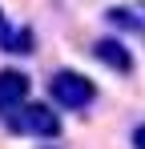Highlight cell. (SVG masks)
<instances>
[{"instance_id":"52a82bcc","label":"cell","mask_w":145,"mask_h":149,"mask_svg":"<svg viewBox=\"0 0 145 149\" xmlns=\"http://www.w3.org/2000/svg\"><path fill=\"white\" fill-rule=\"evenodd\" d=\"M129 141H133V149H145V121H141V125H133Z\"/></svg>"},{"instance_id":"3957f363","label":"cell","mask_w":145,"mask_h":149,"mask_svg":"<svg viewBox=\"0 0 145 149\" xmlns=\"http://www.w3.org/2000/svg\"><path fill=\"white\" fill-rule=\"evenodd\" d=\"M28 89H32L28 73H20V69H0V117L28 101Z\"/></svg>"},{"instance_id":"8992f818","label":"cell","mask_w":145,"mask_h":149,"mask_svg":"<svg viewBox=\"0 0 145 149\" xmlns=\"http://www.w3.org/2000/svg\"><path fill=\"white\" fill-rule=\"evenodd\" d=\"M105 20H109V24H117V28H145L129 8H109V12H105Z\"/></svg>"},{"instance_id":"6da1fadb","label":"cell","mask_w":145,"mask_h":149,"mask_svg":"<svg viewBox=\"0 0 145 149\" xmlns=\"http://www.w3.org/2000/svg\"><path fill=\"white\" fill-rule=\"evenodd\" d=\"M4 129L16 137H61V117L48 109V101H24L12 113H4Z\"/></svg>"},{"instance_id":"7a4b0ae2","label":"cell","mask_w":145,"mask_h":149,"mask_svg":"<svg viewBox=\"0 0 145 149\" xmlns=\"http://www.w3.org/2000/svg\"><path fill=\"white\" fill-rule=\"evenodd\" d=\"M48 97L61 109H69V113H81V109H89L97 101V85H93V77H85L81 69H56L52 81H48Z\"/></svg>"},{"instance_id":"ba28073f","label":"cell","mask_w":145,"mask_h":149,"mask_svg":"<svg viewBox=\"0 0 145 149\" xmlns=\"http://www.w3.org/2000/svg\"><path fill=\"white\" fill-rule=\"evenodd\" d=\"M8 24H12V20H4V12H0V36H4V28H8Z\"/></svg>"},{"instance_id":"5b68a950","label":"cell","mask_w":145,"mask_h":149,"mask_svg":"<svg viewBox=\"0 0 145 149\" xmlns=\"http://www.w3.org/2000/svg\"><path fill=\"white\" fill-rule=\"evenodd\" d=\"M0 52H8V56H32L36 52V36H32V28L20 24V28H4V36H0Z\"/></svg>"},{"instance_id":"277c9868","label":"cell","mask_w":145,"mask_h":149,"mask_svg":"<svg viewBox=\"0 0 145 149\" xmlns=\"http://www.w3.org/2000/svg\"><path fill=\"white\" fill-rule=\"evenodd\" d=\"M93 56L105 65V69H113L117 77L133 73V52L125 49V40H117V36H101V40L93 45Z\"/></svg>"}]
</instances>
